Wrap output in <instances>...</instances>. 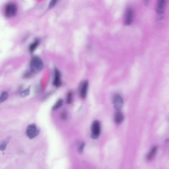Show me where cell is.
<instances>
[{
	"label": "cell",
	"mask_w": 169,
	"mask_h": 169,
	"mask_svg": "<svg viewBox=\"0 0 169 169\" xmlns=\"http://www.w3.org/2000/svg\"><path fill=\"white\" fill-rule=\"evenodd\" d=\"M64 101L63 100L61 99H59L52 107V110H58L63 105Z\"/></svg>",
	"instance_id": "14"
},
{
	"label": "cell",
	"mask_w": 169,
	"mask_h": 169,
	"mask_svg": "<svg viewBox=\"0 0 169 169\" xmlns=\"http://www.w3.org/2000/svg\"><path fill=\"white\" fill-rule=\"evenodd\" d=\"M89 87V83L85 81L82 84L80 90V96L82 99H85L86 97Z\"/></svg>",
	"instance_id": "9"
},
{
	"label": "cell",
	"mask_w": 169,
	"mask_h": 169,
	"mask_svg": "<svg viewBox=\"0 0 169 169\" xmlns=\"http://www.w3.org/2000/svg\"><path fill=\"white\" fill-rule=\"evenodd\" d=\"M124 116L123 113L120 111H118L115 114L114 121L116 123L120 124L123 121Z\"/></svg>",
	"instance_id": "10"
},
{
	"label": "cell",
	"mask_w": 169,
	"mask_h": 169,
	"mask_svg": "<svg viewBox=\"0 0 169 169\" xmlns=\"http://www.w3.org/2000/svg\"><path fill=\"white\" fill-rule=\"evenodd\" d=\"M11 138V137H8L0 143V150L1 151H3L6 149L7 144L9 142Z\"/></svg>",
	"instance_id": "13"
},
{
	"label": "cell",
	"mask_w": 169,
	"mask_h": 169,
	"mask_svg": "<svg viewBox=\"0 0 169 169\" xmlns=\"http://www.w3.org/2000/svg\"><path fill=\"white\" fill-rule=\"evenodd\" d=\"M30 93V88H29L21 92L20 95L21 97H25L29 95Z\"/></svg>",
	"instance_id": "17"
},
{
	"label": "cell",
	"mask_w": 169,
	"mask_h": 169,
	"mask_svg": "<svg viewBox=\"0 0 169 169\" xmlns=\"http://www.w3.org/2000/svg\"><path fill=\"white\" fill-rule=\"evenodd\" d=\"M166 0H158L157 12L158 14L157 20L158 21L161 20L163 18Z\"/></svg>",
	"instance_id": "5"
},
{
	"label": "cell",
	"mask_w": 169,
	"mask_h": 169,
	"mask_svg": "<svg viewBox=\"0 0 169 169\" xmlns=\"http://www.w3.org/2000/svg\"><path fill=\"white\" fill-rule=\"evenodd\" d=\"M84 146H85V144L83 143H82L80 144L79 147L78 151L81 154L82 153L84 150Z\"/></svg>",
	"instance_id": "19"
},
{
	"label": "cell",
	"mask_w": 169,
	"mask_h": 169,
	"mask_svg": "<svg viewBox=\"0 0 169 169\" xmlns=\"http://www.w3.org/2000/svg\"><path fill=\"white\" fill-rule=\"evenodd\" d=\"M61 74L60 72L57 68L54 70V79L53 84L56 87H59L62 85Z\"/></svg>",
	"instance_id": "8"
},
{
	"label": "cell",
	"mask_w": 169,
	"mask_h": 169,
	"mask_svg": "<svg viewBox=\"0 0 169 169\" xmlns=\"http://www.w3.org/2000/svg\"><path fill=\"white\" fill-rule=\"evenodd\" d=\"M40 129L34 124H32L27 127L26 134L28 137L31 139L34 138L39 135Z\"/></svg>",
	"instance_id": "4"
},
{
	"label": "cell",
	"mask_w": 169,
	"mask_h": 169,
	"mask_svg": "<svg viewBox=\"0 0 169 169\" xmlns=\"http://www.w3.org/2000/svg\"><path fill=\"white\" fill-rule=\"evenodd\" d=\"M101 132V126L100 122L95 120L92 122L91 126V137L94 140L99 138Z\"/></svg>",
	"instance_id": "3"
},
{
	"label": "cell",
	"mask_w": 169,
	"mask_h": 169,
	"mask_svg": "<svg viewBox=\"0 0 169 169\" xmlns=\"http://www.w3.org/2000/svg\"><path fill=\"white\" fill-rule=\"evenodd\" d=\"M32 73L31 71L30 72H27L25 73V74L24 75V78H28L30 77V76L32 75Z\"/></svg>",
	"instance_id": "21"
},
{
	"label": "cell",
	"mask_w": 169,
	"mask_h": 169,
	"mask_svg": "<svg viewBox=\"0 0 169 169\" xmlns=\"http://www.w3.org/2000/svg\"><path fill=\"white\" fill-rule=\"evenodd\" d=\"M149 0H143L144 4L146 6L148 5L149 4Z\"/></svg>",
	"instance_id": "22"
},
{
	"label": "cell",
	"mask_w": 169,
	"mask_h": 169,
	"mask_svg": "<svg viewBox=\"0 0 169 169\" xmlns=\"http://www.w3.org/2000/svg\"><path fill=\"white\" fill-rule=\"evenodd\" d=\"M17 5L14 3H9L5 6L4 14L7 18H12L17 14Z\"/></svg>",
	"instance_id": "2"
},
{
	"label": "cell",
	"mask_w": 169,
	"mask_h": 169,
	"mask_svg": "<svg viewBox=\"0 0 169 169\" xmlns=\"http://www.w3.org/2000/svg\"><path fill=\"white\" fill-rule=\"evenodd\" d=\"M158 150V147L155 146L150 151L146 157V159L148 161L151 160L153 159L155 154L157 153Z\"/></svg>",
	"instance_id": "11"
},
{
	"label": "cell",
	"mask_w": 169,
	"mask_h": 169,
	"mask_svg": "<svg viewBox=\"0 0 169 169\" xmlns=\"http://www.w3.org/2000/svg\"><path fill=\"white\" fill-rule=\"evenodd\" d=\"M9 97V94L6 92H3L0 96V104L6 100Z\"/></svg>",
	"instance_id": "15"
},
{
	"label": "cell",
	"mask_w": 169,
	"mask_h": 169,
	"mask_svg": "<svg viewBox=\"0 0 169 169\" xmlns=\"http://www.w3.org/2000/svg\"><path fill=\"white\" fill-rule=\"evenodd\" d=\"M40 40L39 39H36L33 43L31 44L29 47V50L31 53L33 52L39 45Z\"/></svg>",
	"instance_id": "12"
},
{
	"label": "cell",
	"mask_w": 169,
	"mask_h": 169,
	"mask_svg": "<svg viewBox=\"0 0 169 169\" xmlns=\"http://www.w3.org/2000/svg\"><path fill=\"white\" fill-rule=\"evenodd\" d=\"M59 0H51L49 4L48 7L50 9H52L56 4Z\"/></svg>",
	"instance_id": "18"
},
{
	"label": "cell",
	"mask_w": 169,
	"mask_h": 169,
	"mask_svg": "<svg viewBox=\"0 0 169 169\" xmlns=\"http://www.w3.org/2000/svg\"><path fill=\"white\" fill-rule=\"evenodd\" d=\"M61 118L62 119L64 120H67V114L66 112H64L61 114Z\"/></svg>",
	"instance_id": "20"
},
{
	"label": "cell",
	"mask_w": 169,
	"mask_h": 169,
	"mask_svg": "<svg viewBox=\"0 0 169 169\" xmlns=\"http://www.w3.org/2000/svg\"><path fill=\"white\" fill-rule=\"evenodd\" d=\"M30 70L32 73H39L43 69L44 64L42 60L39 57H32L30 63Z\"/></svg>",
	"instance_id": "1"
},
{
	"label": "cell",
	"mask_w": 169,
	"mask_h": 169,
	"mask_svg": "<svg viewBox=\"0 0 169 169\" xmlns=\"http://www.w3.org/2000/svg\"><path fill=\"white\" fill-rule=\"evenodd\" d=\"M134 17V11L131 8H129L126 11L124 20V24L127 26L131 24Z\"/></svg>",
	"instance_id": "7"
},
{
	"label": "cell",
	"mask_w": 169,
	"mask_h": 169,
	"mask_svg": "<svg viewBox=\"0 0 169 169\" xmlns=\"http://www.w3.org/2000/svg\"><path fill=\"white\" fill-rule=\"evenodd\" d=\"M72 94L70 92L68 93L67 96V102L68 104H70L72 102Z\"/></svg>",
	"instance_id": "16"
},
{
	"label": "cell",
	"mask_w": 169,
	"mask_h": 169,
	"mask_svg": "<svg viewBox=\"0 0 169 169\" xmlns=\"http://www.w3.org/2000/svg\"><path fill=\"white\" fill-rule=\"evenodd\" d=\"M113 102L114 107L117 110H120L122 108L124 104L123 100L122 97L119 94L114 95Z\"/></svg>",
	"instance_id": "6"
}]
</instances>
